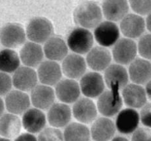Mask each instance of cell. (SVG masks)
Returning a JSON list of instances; mask_svg holds the SVG:
<instances>
[{
	"mask_svg": "<svg viewBox=\"0 0 151 141\" xmlns=\"http://www.w3.org/2000/svg\"><path fill=\"white\" fill-rule=\"evenodd\" d=\"M21 59L16 51L10 48H4L0 53V69L2 72L12 73L20 68Z\"/></svg>",
	"mask_w": 151,
	"mask_h": 141,
	"instance_id": "obj_30",
	"label": "cell"
},
{
	"mask_svg": "<svg viewBox=\"0 0 151 141\" xmlns=\"http://www.w3.org/2000/svg\"><path fill=\"white\" fill-rule=\"evenodd\" d=\"M118 90H108L98 97L97 108L104 117H112L122 109L123 98Z\"/></svg>",
	"mask_w": 151,
	"mask_h": 141,
	"instance_id": "obj_3",
	"label": "cell"
},
{
	"mask_svg": "<svg viewBox=\"0 0 151 141\" xmlns=\"http://www.w3.org/2000/svg\"><path fill=\"white\" fill-rule=\"evenodd\" d=\"M12 81L17 90L23 92L32 91L37 86V72L33 68L22 66L13 74Z\"/></svg>",
	"mask_w": 151,
	"mask_h": 141,
	"instance_id": "obj_13",
	"label": "cell"
},
{
	"mask_svg": "<svg viewBox=\"0 0 151 141\" xmlns=\"http://www.w3.org/2000/svg\"><path fill=\"white\" fill-rule=\"evenodd\" d=\"M129 5L127 1L123 0H108L103 2L102 12L107 21L115 23L122 21L129 13Z\"/></svg>",
	"mask_w": 151,
	"mask_h": 141,
	"instance_id": "obj_26",
	"label": "cell"
},
{
	"mask_svg": "<svg viewBox=\"0 0 151 141\" xmlns=\"http://www.w3.org/2000/svg\"><path fill=\"white\" fill-rule=\"evenodd\" d=\"M93 36L100 47L107 48L114 46L119 40L120 28L115 23L104 21L95 28Z\"/></svg>",
	"mask_w": 151,
	"mask_h": 141,
	"instance_id": "obj_8",
	"label": "cell"
},
{
	"mask_svg": "<svg viewBox=\"0 0 151 141\" xmlns=\"http://www.w3.org/2000/svg\"><path fill=\"white\" fill-rule=\"evenodd\" d=\"M90 132L94 141H111L114 138L116 125L109 118L99 117L93 122Z\"/></svg>",
	"mask_w": 151,
	"mask_h": 141,
	"instance_id": "obj_19",
	"label": "cell"
},
{
	"mask_svg": "<svg viewBox=\"0 0 151 141\" xmlns=\"http://www.w3.org/2000/svg\"><path fill=\"white\" fill-rule=\"evenodd\" d=\"M26 36V32L21 24L10 23L1 28V44L6 48L13 49L24 45Z\"/></svg>",
	"mask_w": 151,
	"mask_h": 141,
	"instance_id": "obj_5",
	"label": "cell"
},
{
	"mask_svg": "<svg viewBox=\"0 0 151 141\" xmlns=\"http://www.w3.org/2000/svg\"><path fill=\"white\" fill-rule=\"evenodd\" d=\"M131 141H151V130L148 127H140L132 134Z\"/></svg>",
	"mask_w": 151,
	"mask_h": 141,
	"instance_id": "obj_36",
	"label": "cell"
},
{
	"mask_svg": "<svg viewBox=\"0 0 151 141\" xmlns=\"http://www.w3.org/2000/svg\"><path fill=\"white\" fill-rule=\"evenodd\" d=\"M5 103L3 99H1V115H4V108H5Z\"/></svg>",
	"mask_w": 151,
	"mask_h": 141,
	"instance_id": "obj_41",
	"label": "cell"
},
{
	"mask_svg": "<svg viewBox=\"0 0 151 141\" xmlns=\"http://www.w3.org/2000/svg\"><path fill=\"white\" fill-rule=\"evenodd\" d=\"M137 43L129 38H121L112 47V57L116 64L129 65L137 59Z\"/></svg>",
	"mask_w": 151,
	"mask_h": 141,
	"instance_id": "obj_6",
	"label": "cell"
},
{
	"mask_svg": "<svg viewBox=\"0 0 151 141\" xmlns=\"http://www.w3.org/2000/svg\"><path fill=\"white\" fill-rule=\"evenodd\" d=\"M145 90H146V94L147 97L151 100V80L146 83V87H145Z\"/></svg>",
	"mask_w": 151,
	"mask_h": 141,
	"instance_id": "obj_38",
	"label": "cell"
},
{
	"mask_svg": "<svg viewBox=\"0 0 151 141\" xmlns=\"http://www.w3.org/2000/svg\"><path fill=\"white\" fill-rule=\"evenodd\" d=\"M82 94L88 98H96L105 91V82L101 74L96 71L86 72L80 81Z\"/></svg>",
	"mask_w": 151,
	"mask_h": 141,
	"instance_id": "obj_7",
	"label": "cell"
},
{
	"mask_svg": "<svg viewBox=\"0 0 151 141\" xmlns=\"http://www.w3.org/2000/svg\"><path fill=\"white\" fill-rule=\"evenodd\" d=\"M111 53L106 48L103 47H94L86 54V64L94 71L105 70L111 61Z\"/></svg>",
	"mask_w": 151,
	"mask_h": 141,
	"instance_id": "obj_21",
	"label": "cell"
},
{
	"mask_svg": "<svg viewBox=\"0 0 151 141\" xmlns=\"http://www.w3.org/2000/svg\"><path fill=\"white\" fill-rule=\"evenodd\" d=\"M15 141H38V140L32 133L24 132V133L20 134L19 136H17L15 139Z\"/></svg>",
	"mask_w": 151,
	"mask_h": 141,
	"instance_id": "obj_37",
	"label": "cell"
},
{
	"mask_svg": "<svg viewBox=\"0 0 151 141\" xmlns=\"http://www.w3.org/2000/svg\"><path fill=\"white\" fill-rule=\"evenodd\" d=\"M1 85H0V93L2 96H6L12 91V87L13 84L12 78L4 72H1L0 74Z\"/></svg>",
	"mask_w": 151,
	"mask_h": 141,
	"instance_id": "obj_34",
	"label": "cell"
},
{
	"mask_svg": "<svg viewBox=\"0 0 151 141\" xmlns=\"http://www.w3.org/2000/svg\"><path fill=\"white\" fill-rule=\"evenodd\" d=\"M93 34L86 28L78 27L73 28L68 36L67 44L70 49L77 54L88 53L93 46Z\"/></svg>",
	"mask_w": 151,
	"mask_h": 141,
	"instance_id": "obj_4",
	"label": "cell"
},
{
	"mask_svg": "<svg viewBox=\"0 0 151 141\" xmlns=\"http://www.w3.org/2000/svg\"><path fill=\"white\" fill-rule=\"evenodd\" d=\"M64 141H90V129L80 122H73L68 125L63 132Z\"/></svg>",
	"mask_w": 151,
	"mask_h": 141,
	"instance_id": "obj_29",
	"label": "cell"
},
{
	"mask_svg": "<svg viewBox=\"0 0 151 141\" xmlns=\"http://www.w3.org/2000/svg\"><path fill=\"white\" fill-rule=\"evenodd\" d=\"M23 127L29 133H40L45 127L47 123L46 115L36 108H29L22 117Z\"/></svg>",
	"mask_w": 151,
	"mask_h": 141,
	"instance_id": "obj_23",
	"label": "cell"
},
{
	"mask_svg": "<svg viewBox=\"0 0 151 141\" xmlns=\"http://www.w3.org/2000/svg\"><path fill=\"white\" fill-rule=\"evenodd\" d=\"M37 140L38 141H64V135L58 128L46 127L39 133Z\"/></svg>",
	"mask_w": 151,
	"mask_h": 141,
	"instance_id": "obj_31",
	"label": "cell"
},
{
	"mask_svg": "<svg viewBox=\"0 0 151 141\" xmlns=\"http://www.w3.org/2000/svg\"><path fill=\"white\" fill-rule=\"evenodd\" d=\"M55 91L45 84H39L31 91L30 100L35 108L41 110L49 109L55 104Z\"/></svg>",
	"mask_w": 151,
	"mask_h": 141,
	"instance_id": "obj_22",
	"label": "cell"
},
{
	"mask_svg": "<svg viewBox=\"0 0 151 141\" xmlns=\"http://www.w3.org/2000/svg\"><path fill=\"white\" fill-rule=\"evenodd\" d=\"M38 79L42 84L47 86L56 85L61 78L62 70L57 62L52 60L42 61L37 67Z\"/></svg>",
	"mask_w": 151,
	"mask_h": 141,
	"instance_id": "obj_14",
	"label": "cell"
},
{
	"mask_svg": "<svg viewBox=\"0 0 151 141\" xmlns=\"http://www.w3.org/2000/svg\"><path fill=\"white\" fill-rule=\"evenodd\" d=\"M0 141H12L9 139H5V138H1V140Z\"/></svg>",
	"mask_w": 151,
	"mask_h": 141,
	"instance_id": "obj_42",
	"label": "cell"
},
{
	"mask_svg": "<svg viewBox=\"0 0 151 141\" xmlns=\"http://www.w3.org/2000/svg\"><path fill=\"white\" fill-rule=\"evenodd\" d=\"M23 127L22 120L16 115L11 113L1 115L0 120V132L2 138L13 139L19 136Z\"/></svg>",
	"mask_w": 151,
	"mask_h": 141,
	"instance_id": "obj_28",
	"label": "cell"
},
{
	"mask_svg": "<svg viewBox=\"0 0 151 141\" xmlns=\"http://www.w3.org/2000/svg\"><path fill=\"white\" fill-rule=\"evenodd\" d=\"M55 95L63 103H74L80 99L81 86L73 79H61L55 85Z\"/></svg>",
	"mask_w": 151,
	"mask_h": 141,
	"instance_id": "obj_16",
	"label": "cell"
},
{
	"mask_svg": "<svg viewBox=\"0 0 151 141\" xmlns=\"http://www.w3.org/2000/svg\"><path fill=\"white\" fill-rule=\"evenodd\" d=\"M5 107L6 109L13 115H22L24 114L30 106V97L25 92L16 90H12L5 96Z\"/></svg>",
	"mask_w": 151,
	"mask_h": 141,
	"instance_id": "obj_24",
	"label": "cell"
},
{
	"mask_svg": "<svg viewBox=\"0 0 151 141\" xmlns=\"http://www.w3.org/2000/svg\"><path fill=\"white\" fill-rule=\"evenodd\" d=\"M145 23H146V28H148V30L151 33V13L147 16Z\"/></svg>",
	"mask_w": 151,
	"mask_h": 141,
	"instance_id": "obj_39",
	"label": "cell"
},
{
	"mask_svg": "<svg viewBox=\"0 0 151 141\" xmlns=\"http://www.w3.org/2000/svg\"><path fill=\"white\" fill-rule=\"evenodd\" d=\"M129 72L122 65L111 64L105 70L104 79L110 90H123L129 81Z\"/></svg>",
	"mask_w": 151,
	"mask_h": 141,
	"instance_id": "obj_11",
	"label": "cell"
},
{
	"mask_svg": "<svg viewBox=\"0 0 151 141\" xmlns=\"http://www.w3.org/2000/svg\"><path fill=\"white\" fill-rule=\"evenodd\" d=\"M140 120V114L134 108H124L122 109L116 118V130L123 134L133 133L138 129Z\"/></svg>",
	"mask_w": 151,
	"mask_h": 141,
	"instance_id": "obj_10",
	"label": "cell"
},
{
	"mask_svg": "<svg viewBox=\"0 0 151 141\" xmlns=\"http://www.w3.org/2000/svg\"><path fill=\"white\" fill-rule=\"evenodd\" d=\"M129 79L136 84H144L151 80V63L145 59L137 58L129 66Z\"/></svg>",
	"mask_w": 151,
	"mask_h": 141,
	"instance_id": "obj_20",
	"label": "cell"
},
{
	"mask_svg": "<svg viewBox=\"0 0 151 141\" xmlns=\"http://www.w3.org/2000/svg\"><path fill=\"white\" fill-rule=\"evenodd\" d=\"M129 6L132 9V11L136 12L137 15L144 16L149 15L151 13V0L149 1H130Z\"/></svg>",
	"mask_w": 151,
	"mask_h": 141,
	"instance_id": "obj_33",
	"label": "cell"
},
{
	"mask_svg": "<svg viewBox=\"0 0 151 141\" xmlns=\"http://www.w3.org/2000/svg\"><path fill=\"white\" fill-rule=\"evenodd\" d=\"M86 61L81 55L71 53L62 60L61 70L66 77L74 80L81 78L86 74Z\"/></svg>",
	"mask_w": 151,
	"mask_h": 141,
	"instance_id": "obj_15",
	"label": "cell"
},
{
	"mask_svg": "<svg viewBox=\"0 0 151 141\" xmlns=\"http://www.w3.org/2000/svg\"><path fill=\"white\" fill-rule=\"evenodd\" d=\"M20 59L21 61L28 67L39 66L43 59L44 52L43 48L35 42L29 41L26 42L20 50Z\"/></svg>",
	"mask_w": 151,
	"mask_h": 141,
	"instance_id": "obj_25",
	"label": "cell"
},
{
	"mask_svg": "<svg viewBox=\"0 0 151 141\" xmlns=\"http://www.w3.org/2000/svg\"><path fill=\"white\" fill-rule=\"evenodd\" d=\"M122 98L124 103L130 108H142L147 103L145 88L136 83L127 84L122 90Z\"/></svg>",
	"mask_w": 151,
	"mask_h": 141,
	"instance_id": "obj_17",
	"label": "cell"
},
{
	"mask_svg": "<svg viewBox=\"0 0 151 141\" xmlns=\"http://www.w3.org/2000/svg\"><path fill=\"white\" fill-rule=\"evenodd\" d=\"M137 50L142 59H151V34H146L140 37Z\"/></svg>",
	"mask_w": 151,
	"mask_h": 141,
	"instance_id": "obj_32",
	"label": "cell"
},
{
	"mask_svg": "<svg viewBox=\"0 0 151 141\" xmlns=\"http://www.w3.org/2000/svg\"><path fill=\"white\" fill-rule=\"evenodd\" d=\"M72 112L73 117L80 123L89 124L96 120L98 108L90 98L82 97L73 103Z\"/></svg>",
	"mask_w": 151,
	"mask_h": 141,
	"instance_id": "obj_9",
	"label": "cell"
},
{
	"mask_svg": "<svg viewBox=\"0 0 151 141\" xmlns=\"http://www.w3.org/2000/svg\"><path fill=\"white\" fill-rule=\"evenodd\" d=\"M43 52L49 60L56 62L63 60L68 55V47L62 38L53 36L44 43Z\"/></svg>",
	"mask_w": 151,
	"mask_h": 141,
	"instance_id": "obj_27",
	"label": "cell"
},
{
	"mask_svg": "<svg viewBox=\"0 0 151 141\" xmlns=\"http://www.w3.org/2000/svg\"><path fill=\"white\" fill-rule=\"evenodd\" d=\"M146 28L145 20L136 13H129L120 22V31L125 38L136 39L142 37Z\"/></svg>",
	"mask_w": 151,
	"mask_h": 141,
	"instance_id": "obj_12",
	"label": "cell"
},
{
	"mask_svg": "<svg viewBox=\"0 0 151 141\" xmlns=\"http://www.w3.org/2000/svg\"><path fill=\"white\" fill-rule=\"evenodd\" d=\"M140 120L143 126L151 128V103H147L141 108Z\"/></svg>",
	"mask_w": 151,
	"mask_h": 141,
	"instance_id": "obj_35",
	"label": "cell"
},
{
	"mask_svg": "<svg viewBox=\"0 0 151 141\" xmlns=\"http://www.w3.org/2000/svg\"><path fill=\"white\" fill-rule=\"evenodd\" d=\"M111 141H129V140L126 139L125 137H123V136H116Z\"/></svg>",
	"mask_w": 151,
	"mask_h": 141,
	"instance_id": "obj_40",
	"label": "cell"
},
{
	"mask_svg": "<svg viewBox=\"0 0 151 141\" xmlns=\"http://www.w3.org/2000/svg\"><path fill=\"white\" fill-rule=\"evenodd\" d=\"M72 114L73 112L68 104L57 103L48 109L47 119L49 125L53 127L61 128L69 125Z\"/></svg>",
	"mask_w": 151,
	"mask_h": 141,
	"instance_id": "obj_18",
	"label": "cell"
},
{
	"mask_svg": "<svg viewBox=\"0 0 151 141\" xmlns=\"http://www.w3.org/2000/svg\"><path fill=\"white\" fill-rule=\"evenodd\" d=\"M54 34V27L51 22L42 16H35L29 20L26 28L28 39L37 44L45 43Z\"/></svg>",
	"mask_w": 151,
	"mask_h": 141,
	"instance_id": "obj_2",
	"label": "cell"
},
{
	"mask_svg": "<svg viewBox=\"0 0 151 141\" xmlns=\"http://www.w3.org/2000/svg\"><path fill=\"white\" fill-rule=\"evenodd\" d=\"M102 9L93 2L80 4L73 11L74 23L84 28H93L102 23Z\"/></svg>",
	"mask_w": 151,
	"mask_h": 141,
	"instance_id": "obj_1",
	"label": "cell"
}]
</instances>
